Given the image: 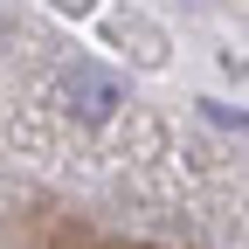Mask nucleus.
Segmentation results:
<instances>
[{
  "instance_id": "nucleus-1",
  "label": "nucleus",
  "mask_w": 249,
  "mask_h": 249,
  "mask_svg": "<svg viewBox=\"0 0 249 249\" xmlns=\"http://www.w3.org/2000/svg\"><path fill=\"white\" fill-rule=\"evenodd\" d=\"M62 104H70V118H83V124H104V118L124 104V83H118L111 70H90V62H76V70L62 76Z\"/></svg>"
},
{
  "instance_id": "nucleus-2",
  "label": "nucleus",
  "mask_w": 249,
  "mask_h": 249,
  "mask_svg": "<svg viewBox=\"0 0 249 249\" xmlns=\"http://www.w3.org/2000/svg\"><path fill=\"white\" fill-rule=\"evenodd\" d=\"M49 7H62V14H90V0H49Z\"/></svg>"
}]
</instances>
